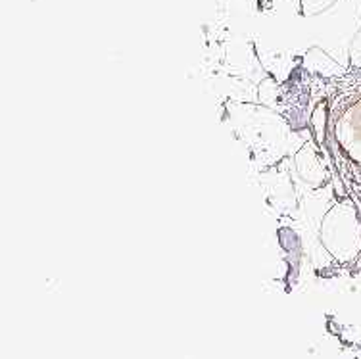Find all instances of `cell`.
I'll list each match as a JSON object with an SVG mask.
<instances>
[{
	"mask_svg": "<svg viewBox=\"0 0 361 359\" xmlns=\"http://www.w3.org/2000/svg\"><path fill=\"white\" fill-rule=\"evenodd\" d=\"M306 2L307 12H317L321 8H325L326 4H331L333 0H304Z\"/></svg>",
	"mask_w": 361,
	"mask_h": 359,
	"instance_id": "cell-1",
	"label": "cell"
}]
</instances>
